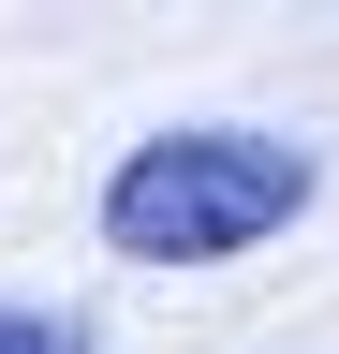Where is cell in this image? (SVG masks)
I'll use <instances>...</instances> for the list:
<instances>
[{
	"mask_svg": "<svg viewBox=\"0 0 339 354\" xmlns=\"http://www.w3.org/2000/svg\"><path fill=\"white\" fill-rule=\"evenodd\" d=\"M310 207V148L251 118H177L148 148H118L104 177V251L118 266H236Z\"/></svg>",
	"mask_w": 339,
	"mask_h": 354,
	"instance_id": "1",
	"label": "cell"
},
{
	"mask_svg": "<svg viewBox=\"0 0 339 354\" xmlns=\"http://www.w3.org/2000/svg\"><path fill=\"white\" fill-rule=\"evenodd\" d=\"M0 354H89L74 310H0Z\"/></svg>",
	"mask_w": 339,
	"mask_h": 354,
	"instance_id": "2",
	"label": "cell"
}]
</instances>
